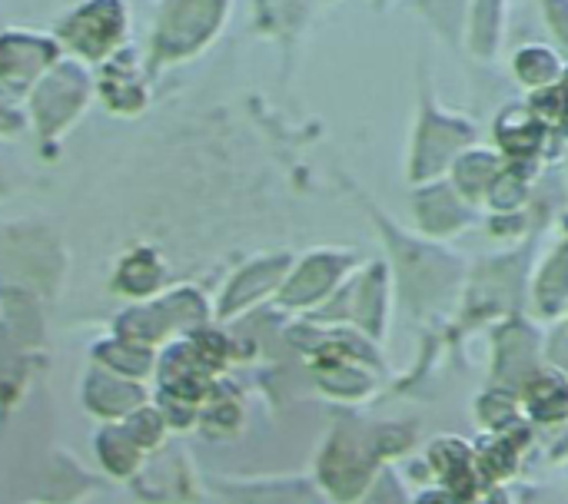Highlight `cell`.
Wrapping results in <instances>:
<instances>
[{"mask_svg":"<svg viewBox=\"0 0 568 504\" xmlns=\"http://www.w3.org/2000/svg\"><path fill=\"white\" fill-rule=\"evenodd\" d=\"M566 66V53L549 40H526L509 53V73L529 93L556 86Z\"/></svg>","mask_w":568,"mask_h":504,"instance_id":"10","label":"cell"},{"mask_svg":"<svg viewBox=\"0 0 568 504\" xmlns=\"http://www.w3.org/2000/svg\"><path fill=\"white\" fill-rule=\"evenodd\" d=\"M559 86L568 90V56H566V66H562V76H559Z\"/></svg>","mask_w":568,"mask_h":504,"instance_id":"17","label":"cell"},{"mask_svg":"<svg viewBox=\"0 0 568 504\" xmlns=\"http://www.w3.org/2000/svg\"><path fill=\"white\" fill-rule=\"evenodd\" d=\"M513 30V0H473L466 27V56L496 63Z\"/></svg>","mask_w":568,"mask_h":504,"instance_id":"8","label":"cell"},{"mask_svg":"<svg viewBox=\"0 0 568 504\" xmlns=\"http://www.w3.org/2000/svg\"><path fill=\"white\" fill-rule=\"evenodd\" d=\"M366 3H369V10H373V13H389V10H393V7H399L403 0H366Z\"/></svg>","mask_w":568,"mask_h":504,"instance_id":"16","label":"cell"},{"mask_svg":"<svg viewBox=\"0 0 568 504\" xmlns=\"http://www.w3.org/2000/svg\"><path fill=\"white\" fill-rule=\"evenodd\" d=\"M416 80H419V113H416V140H413L409 169L416 179H429V176H439L446 166H453L459 153H466V143L476 136V126L466 116L449 113L436 100V80H433L426 56L419 60Z\"/></svg>","mask_w":568,"mask_h":504,"instance_id":"3","label":"cell"},{"mask_svg":"<svg viewBox=\"0 0 568 504\" xmlns=\"http://www.w3.org/2000/svg\"><path fill=\"white\" fill-rule=\"evenodd\" d=\"M549 136H552L549 126L529 110V103H509L496 116V143L516 163L536 160L546 150V140Z\"/></svg>","mask_w":568,"mask_h":504,"instance_id":"9","label":"cell"},{"mask_svg":"<svg viewBox=\"0 0 568 504\" xmlns=\"http://www.w3.org/2000/svg\"><path fill=\"white\" fill-rule=\"evenodd\" d=\"M499 173H503V166L489 150H469L453 163V179H456L459 193L469 199L489 196V186L496 183Z\"/></svg>","mask_w":568,"mask_h":504,"instance_id":"12","label":"cell"},{"mask_svg":"<svg viewBox=\"0 0 568 504\" xmlns=\"http://www.w3.org/2000/svg\"><path fill=\"white\" fill-rule=\"evenodd\" d=\"M436 40H443L449 50L466 53V27H469V7L473 0H403Z\"/></svg>","mask_w":568,"mask_h":504,"instance_id":"11","label":"cell"},{"mask_svg":"<svg viewBox=\"0 0 568 504\" xmlns=\"http://www.w3.org/2000/svg\"><path fill=\"white\" fill-rule=\"evenodd\" d=\"M27 126V110L20 106V96L0 86V136H13Z\"/></svg>","mask_w":568,"mask_h":504,"instance_id":"15","label":"cell"},{"mask_svg":"<svg viewBox=\"0 0 568 504\" xmlns=\"http://www.w3.org/2000/svg\"><path fill=\"white\" fill-rule=\"evenodd\" d=\"M156 279V266L150 259V253H136L130 256V263L123 266V286L133 292H146Z\"/></svg>","mask_w":568,"mask_h":504,"instance_id":"14","label":"cell"},{"mask_svg":"<svg viewBox=\"0 0 568 504\" xmlns=\"http://www.w3.org/2000/svg\"><path fill=\"white\" fill-rule=\"evenodd\" d=\"M63 47L50 30L3 27L0 30V86L13 96H27L57 63Z\"/></svg>","mask_w":568,"mask_h":504,"instance_id":"6","label":"cell"},{"mask_svg":"<svg viewBox=\"0 0 568 504\" xmlns=\"http://www.w3.org/2000/svg\"><path fill=\"white\" fill-rule=\"evenodd\" d=\"M130 0H77L60 10L50 33L63 47V56H73L87 66H100L130 43Z\"/></svg>","mask_w":568,"mask_h":504,"instance_id":"2","label":"cell"},{"mask_svg":"<svg viewBox=\"0 0 568 504\" xmlns=\"http://www.w3.org/2000/svg\"><path fill=\"white\" fill-rule=\"evenodd\" d=\"M93 86V70L73 56H63L30 93H27V120L33 123L40 143L60 140L87 110Z\"/></svg>","mask_w":568,"mask_h":504,"instance_id":"4","label":"cell"},{"mask_svg":"<svg viewBox=\"0 0 568 504\" xmlns=\"http://www.w3.org/2000/svg\"><path fill=\"white\" fill-rule=\"evenodd\" d=\"M539 13L549 30V43L568 53V0H539Z\"/></svg>","mask_w":568,"mask_h":504,"instance_id":"13","label":"cell"},{"mask_svg":"<svg viewBox=\"0 0 568 504\" xmlns=\"http://www.w3.org/2000/svg\"><path fill=\"white\" fill-rule=\"evenodd\" d=\"M336 3L339 0H250V30L280 50L286 80L293 76L310 33Z\"/></svg>","mask_w":568,"mask_h":504,"instance_id":"5","label":"cell"},{"mask_svg":"<svg viewBox=\"0 0 568 504\" xmlns=\"http://www.w3.org/2000/svg\"><path fill=\"white\" fill-rule=\"evenodd\" d=\"M236 0H156L146 37L150 76L203 56L226 30Z\"/></svg>","mask_w":568,"mask_h":504,"instance_id":"1","label":"cell"},{"mask_svg":"<svg viewBox=\"0 0 568 504\" xmlns=\"http://www.w3.org/2000/svg\"><path fill=\"white\" fill-rule=\"evenodd\" d=\"M93 86L110 113H120V116L140 113L150 103V70H146L143 53L126 43L123 50H116L110 60L97 66Z\"/></svg>","mask_w":568,"mask_h":504,"instance_id":"7","label":"cell"}]
</instances>
